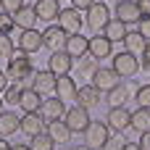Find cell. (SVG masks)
Wrapping results in <instances>:
<instances>
[{"label":"cell","mask_w":150,"mask_h":150,"mask_svg":"<svg viewBox=\"0 0 150 150\" xmlns=\"http://www.w3.org/2000/svg\"><path fill=\"white\" fill-rule=\"evenodd\" d=\"M5 74H8V79H11V82H16V84H21L24 79H32V76H34L32 55H29V53H24L21 47H18V50H13V55L8 58Z\"/></svg>","instance_id":"1"},{"label":"cell","mask_w":150,"mask_h":150,"mask_svg":"<svg viewBox=\"0 0 150 150\" xmlns=\"http://www.w3.org/2000/svg\"><path fill=\"white\" fill-rule=\"evenodd\" d=\"M111 69H113L121 79H132V76H137V71H140V58L132 55V53H127V50L113 53V58H111Z\"/></svg>","instance_id":"2"},{"label":"cell","mask_w":150,"mask_h":150,"mask_svg":"<svg viewBox=\"0 0 150 150\" xmlns=\"http://www.w3.org/2000/svg\"><path fill=\"white\" fill-rule=\"evenodd\" d=\"M111 140V129H108V124L105 121H90V127L84 129V145L87 148H92V150H98V148H103L105 142Z\"/></svg>","instance_id":"3"},{"label":"cell","mask_w":150,"mask_h":150,"mask_svg":"<svg viewBox=\"0 0 150 150\" xmlns=\"http://www.w3.org/2000/svg\"><path fill=\"white\" fill-rule=\"evenodd\" d=\"M108 21H111V11H108V5L103 0H98V3H92L87 8V26L92 32H103Z\"/></svg>","instance_id":"4"},{"label":"cell","mask_w":150,"mask_h":150,"mask_svg":"<svg viewBox=\"0 0 150 150\" xmlns=\"http://www.w3.org/2000/svg\"><path fill=\"white\" fill-rule=\"evenodd\" d=\"M90 84L95 87V90H100L103 95L108 92V90H113L116 84H121V76L111 69V66H100L95 74H92V79H90Z\"/></svg>","instance_id":"5"},{"label":"cell","mask_w":150,"mask_h":150,"mask_svg":"<svg viewBox=\"0 0 150 150\" xmlns=\"http://www.w3.org/2000/svg\"><path fill=\"white\" fill-rule=\"evenodd\" d=\"M55 82H58V76H55L50 69H42V71H34L29 87H32L34 92H40L42 98H50V95H55Z\"/></svg>","instance_id":"6"},{"label":"cell","mask_w":150,"mask_h":150,"mask_svg":"<svg viewBox=\"0 0 150 150\" xmlns=\"http://www.w3.org/2000/svg\"><path fill=\"white\" fill-rule=\"evenodd\" d=\"M66 127L71 129V134H84V129L90 127V111L87 108H82V105H74V108H69L66 111Z\"/></svg>","instance_id":"7"},{"label":"cell","mask_w":150,"mask_h":150,"mask_svg":"<svg viewBox=\"0 0 150 150\" xmlns=\"http://www.w3.org/2000/svg\"><path fill=\"white\" fill-rule=\"evenodd\" d=\"M42 37H45V47H47L50 53H61V50H66V40H69V34H66V29H63L61 24H50V26L42 32Z\"/></svg>","instance_id":"8"},{"label":"cell","mask_w":150,"mask_h":150,"mask_svg":"<svg viewBox=\"0 0 150 150\" xmlns=\"http://www.w3.org/2000/svg\"><path fill=\"white\" fill-rule=\"evenodd\" d=\"M113 18H119V21H124V24L129 26V24H137V21L142 18V11H140V5H137L134 0H116Z\"/></svg>","instance_id":"9"},{"label":"cell","mask_w":150,"mask_h":150,"mask_svg":"<svg viewBox=\"0 0 150 150\" xmlns=\"http://www.w3.org/2000/svg\"><path fill=\"white\" fill-rule=\"evenodd\" d=\"M58 24L66 29V34H79L82 26H84V16H82V11H76V8H61Z\"/></svg>","instance_id":"10"},{"label":"cell","mask_w":150,"mask_h":150,"mask_svg":"<svg viewBox=\"0 0 150 150\" xmlns=\"http://www.w3.org/2000/svg\"><path fill=\"white\" fill-rule=\"evenodd\" d=\"M105 119H108L105 124H108L111 132L124 134L129 129V124H132V111H127V108H108V116Z\"/></svg>","instance_id":"11"},{"label":"cell","mask_w":150,"mask_h":150,"mask_svg":"<svg viewBox=\"0 0 150 150\" xmlns=\"http://www.w3.org/2000/svg\"><path fill=\"white\" fill-rule=\"evenodd\" d=\"M18 47H21L24 53H29V55L40 53V50L45 47V37H42V32H37V29H24V32L18 34Z\"/></svg>","instance_id":"12"},{"label":"cell","mask_w":150,"mask_h":150,"mask_svg":"<svg viewBox=\"0 0 150 150\" xmlns=\"http://www.w3.org/2000/svg\"><path fill=\"white\" fill-rule=\"evenodd\" d=\"M90 55H92L95 61H108V58H113V42H111L105 34L90 37Z\"/></svg>","instance_id":"13"},{"label":"cell","mask_w":150,"mask_h":150,"mask_svg":"<svg viewBox=\"0 0 150 150\" xmlns=\"http://www.w3.org/2000/svg\"><path fill=\"white\" fill-rule=\"evenodd\" d=\"M34 13L42 24H53L61 16V0H37L34 3Z\"/></svg>","instance_id":"14"},{"label":"cell","mask_w":150,"mask_h":150,"mask_svg":"<svg viewBox=\"0 0 150 150\" xmlns=\"http://www.w3.org/2000/svg\"><path fill=\"white\" fill-rule=\"evenodd\" d=\"M47 69H50L55 76H69V74H71V69H74V58H71L66 50L53 53V55H50V61H47Z\"/></svg>","instance_id":"15"},{"label":"cell","mask_w":150,"mask_h":150,"mask_svg":"<svg viewBox=\"0 0 150 150\" xmlns=\"http://www.w3.org/2000/svg\"><path fill=\"white\" fill-rule=\"evenodd\" d=\"M40 116L45 121H53V119H63L66 116V103L61 98H42V108H40Z\"/></svg>","instance_id":"16"},{"label":"cell","mask_w":150,"mask_h":150,"mask_svg":"<svg viewBox=\"0 0 150 150\" xmlns=\"http://www.w3.org/2000/svg\"><path fill=\"white\" fill-rule=\"evenodd\" d=\"M66 53H69L74 61L84 58V55L90 53V40H87L84 34H69V40H66Z\"/></svg>","instance_id":"17"},{"label":"cell","mask_w":150,"mask_h":150,"mask_svg":"<svg viewBox=\"0 0 150 150\" xmlns=\"http://www.w3.org/2000/svg\"><path fill=\"white\" fill-rule=\"evenodd\" d=\"M21 132L26 137H37L40 132H45V119L40 116V111H32V113L21 116Z\"/></svg>","instance_id":"18"},{"label":"cell","mask_w":150,"mask_h":150,"mask_svg":"<svg viewBox=\"0 0 150 150\" xmlns=\"http://www.w3.org/2000/svg\"><path fill=\"white\" fill-rule=\"evenodd\" d=\"M100 95H103L100 90H95L92 84H84V87H79V90H76V105H82V108H87V111H90V108L100 105V100H103Z\"/></svg>","instance_id":"19"},{"label":"cell","mask_w":150,"mask_h":150,"mask_svg":"<svg viewBox=\"0 0 150 150\" xmlns=\"http://www.w3.org/2000/svg\"><path fill=\"white\" fill-rule=\"evenodd\" d=\"M16 132H21V116H16L13 111H0V137H13Z\"/></svg>","instance_id":"20"},{"label":"cell","mask_w":150,"mask_h":150,"mask_svg":"<svg viewBox=\"0 0 150 150\" xmlns=\"http://www.w3.org/2000/svg\"><path fill=\"white\" fill-rule=\"evenodd\" d=\"M47 134L55 140V145H66L69 140H71V129L66 127V121L63 119H53V121H47Z\"/></svg>","instance_id":"21"},{"label":"cell","mask_w":150,"mask_h":150,"mask_svg":"<svg viewBox=\"0 0 150 150\" xmlns=\"http://www.w3.org/2000/svg\"><path fill=\"white\" fill-rule=\"evenodd\" d=\"M76 82H74V76H58V82H55V98H61L63 103L66 100H76Z\"/></svg>","instance_id":"22"},{"label":"cell","mask_w":150,"mask_h":150,"mask_svg":"<svg viewBox=\"0 0 150 150\" xmlns=\"http://www.w3.org/2000/svg\"><path fill=\"white\" fill-rule=\"evenodd\" d=\"M108 95V108H124L127 103H129V98H132V92H129V84H116L113 90H108L105 92Z\"/></svg>","instance_id":"23"},{"label":"cell","mask_w":150,"mask_h":150,"mask_svg":"<svg viewBox=\"0 0 150 150\" xmlns=\"http://www.w3.org/2000/svg\"><path fill=\"white\" fill-rule=\"evenodd\" d=\"M18 108L24 113H32V111H40L42 108V95L34 92L32 87H24L21 90V100H18Z\"/></svg>","instance_id":"24"},{"label":"cell","mask_w":150,"mask_h":150,"mask_svg":"<svg viewBox=\"0 0 150 150\" xmlns=\"http://www.w3.org/2000/svg\"><path fill=\"white\" fill-rule=\"evenodd\" d=\"M103 34H105L111 42H124V40H127V34H129V26H127L124 21H119V18H111V21L105 24Z\"/></svg>","instance_id":"25"},{"label":"cell","mask_w":150,"mask_h":150,"mask_svg":"<svg viewBox=\"0 0 150 150\" xmlns=\"http://www.w3.org/2000/svg\"><path fill=\"white\" fill-rule=\"evenodd\" d=\"M13 21H16V26L24 32V29H34V24H37L40 18H37V13H34V5H24L18 13H13Z\"/></svg>","instance_id":"26"},{"label":"cell","mask_w":150,"mask_h":150,"mask_svg":"<svg viewBox=\"0 0 150 150\" xmlns=\"http://www.w3.org/2000/svg\"><path fill=\"white\" fill-rule=\"evenodd\" d=\"M145 47H148V40H145L137 29L127 34V40H124V50H127V53H132V55H137V58H140V55L145 53Z\"/></svg>","instance_id":"27"},{"label":"cell","mask_w":150,"mask_h":150,"mask_svg":"<svg viewBox=\"0 0 150 150\" xmlns=\"http://www.w3.org/2000/svg\"><path fill=\"white\" fill-rule=\"evenodd\" d=\"M129 129H134V132H148L150 129V108H140L137 105V111H132V124H129Z\"/></svg>","instance_id":"28"},{"label":"cell","mask_w":150,"mask_h":150,"mask_svg":"<svg viewBox=\"0 0 150 150\" xmlns=\"http://www.w3.org/2000/svg\"><path fill=\"white\" fill-rule=\"evenodd\" d=\"M98 63H100V61H95V58L87 53L84 58H79V63H76V74H79V76H90V79H92V74L100 69Z\"/></svg>","instance_id":"29"},{"label":"cell","mask_w":150,"mask_h":150,"mask_svg":"<svg viewBox=\"0 0 150 150\" xmlns=\"http://www.w3.org/2000/svg\"><path fill=\"white\" fill-rule=\"evenodd\" d=\"M29 148H32V150H53V148H55V140H53L47 132H40L37 137L29 140Z\"/></svg>","instance_id":"30"},{"label":"cell","mask_w":150,"mask_h":150,"mask_svg":"<svg viewBox=\"0 0 150 150\" xmlns=\"http://www.w3.org/2000/svg\"><path fill=\"white\" fill-rule=\"evenodd\" d=\"M21 90H24V87H21V84H16V82H13V84H8V90L3 92V100H5V103H11V105H18V100H21Z\"/></svg>","instance_id":"31"},{"label":"cell","mask_w":150,"mask_h":150,"mask_svg":"<svg viewBox=\"0 0 150 150\" xmlns=\"http://www.w3.org/2000/svg\"><path fill=\"white\" fill-rule=\"evenodd\" d=\"M134 100L140 108H150V84H140L134 92Z\"/></svg>","instance_id":"32"},{"label":"cell","mask_w":150,"mask_h":150,"mask_svg":"<svg viewBox=\"0 0 150 150\" xmlns=\"http://www.w3.org/2000/svg\"><path fill=\"white\" fill-rule=\"evenodd\" d=\"M13 50H16V47H13L11 34H0V58H5V61H8V58L13 55Z\"/></svg>","instance_id":"33"},{"label":"cell","mask_w":150,"mask_h":150,"mask_svg":"<svg viewBox=\"0 0 150 150\" xmlns=\"http://www.w3.org/2000/svg\"><path fill=\"white\" fill-rule=\"evenodd\" d=\"M16 29V21L11 13H0V34H11Z\"/></svg>","instance_id":"34"},{"label":"cell","mask_w":150,"mask_h":150,"mask_svg":"<svg viewBox=\"0 0 150 150\" xmlns=\"http://www.w3.org/2000/svg\"><path fill=\"white\" fill-rule=\"evenodd\" d=\"M0 5H3V13H11V16H13V13H18L26 3H24V0H0Z\"/></svg>","instance_id":"35"},{"label":"cell","mask_w":150,"mask_h":150,"mask_svg":"<svg viewBox=\"0 0 150 150\" xmlns=\"http://www.w3.org/2000/svg\"><path fill=\"white\" fill-rule=\"evenodd\" d=\"M127 142H129V140H124L121 134H116V137L111 134V140H108V142H105L100 150H124V145H127Z\"/></svg>","instance_id":"36"},{"label":"cell","mask_w":150,"mask_h":150,"mask_svg":"<svg viewBox=\"0 0 150 150\" xmlns=\"http://www.w3.org/2000/svg\"><path fill=\"white\" fill-rule=\"evenodd\" d=\"M137 32H140V34L150 42V16H142V18L137 21Z\"/></svg>","instance_id":"37"},{"label":"cell","mask_w":150,"mask_h":150,"mask_svg":"<svg viewBox=\"0 0 150 150\" xmlns=\"http://www.w3.org/2000/svg\"><path fill=\"white\" fill-rule=\"evenodd\" d=\"M140 69L150 71V42H148V47H145V53L140 55Z\"/></svg>","instance_id":"38"},{"label":"cell","mask_w":150,"mask_h":150,"mask_svg":"<svg viewBox=\"0 0 150 150\" xmlns=\"http://www.w3.org/2000/svg\"><path fill=\"white\" fill-rule=\"evenodd\" d=\"M92 3H98V0H71V8H76V11H87Z\"/></svg>","instance_id":"39"},{"label":"cell","mask_w":150,"mask_h":150,"mask_svg":"<svg viewBox=\"0 0 150 150\" xmlns=\"http://www.w3.org/2000/svg\"><path fill=\"white\" fill-rule=\"evenodd\" d=\"M137 145H140L142 150H150V129H148V132H142V134H140V140H137Z\"/></svg>","instance_id":"40"},{"label":"cell","mask_w":150,"mask_h":150,"mask_svg":"<svg viewBox=\"0 0 150 150\" xmlns=\"http://www.w3.org/2000/svg\"><path fill=\"white\" fill-rule=\"evenodd\" d=\"M8 84H11V79H8V74L0 69V92H5V90H8Z\"/></svg>","instance_id":"41"},{"label":"cell","mask_w":150,"mask_h":150,"mask_svg":"<svg viewBox=\"0 0 150 150\" xmlns=\"http://www.w3.org/2000/svg\"><path fill=\"white\" fill-rule=\"evenodd\" d=\"M137 5H140V11H142V16H150V0H134Z\"/></svg>","instance_id":"42"},{"label":"cell","mask_w":150,"mask_h":150,"mask_svg":"<svg viewBox=\"0 0 150 150\" xmlns=\"http://www.w3.org/2000/svg\"><path fill=\"white\" fill-rule=\"evenodd\" d=\"M11 148H13V145H11L5 137H0V150H11Z\"/></svg>","instance_id":"43"},{"label":"cell","mask_w":150,"mask_h":150,"mask_svg":"<svg viewBox=\"0 0 150 150\" xmlns=\"http://www.w3.org/2000/svg\"><path fill=\"white\" fill-rule=\"evenodd\" d=\"M66 150H92V148H87V145L82 142V145H69V148H66Z\"/></svg>","instance_id":"44"},{"label":"cell","mask_w":150,"mask_h":150,"mask_svg":"<svg viewBox=\"0 0 150 150\" xmlns=\"http://www.w3.org/2000/svg\"><path fill=\"white\" fill-rule=\"evenodd\" d=\"M124 150H142V148H140L137 142H127V145H124Z\"/></svg>","instance_id":"45"},{"label":"cell","mask_w":150,"mask_h":150,"mask_svg":"<svg viewBox=\"0 0 150 150\" xmlns=\"http://www.w3.org/2000/svg\"><path fill=\"white\" fill-rule=\"evenodd\" d=\"M11 150H32V148H29V145H24V142H18V145H13Z\"/></svg>","instance_id":"46"},{"label":"cell","mask_w":150,"mask_h":150,"mask_svg":"<svg viewBox=\"0 0 150 150\" xmlns=\"http://www.w3.org/2000/svg\"><path fill=\"white\" fill-rule=\"evenodd\" d=\"M0 111H3V98H0Z\"/></svg>","instance_id":"47"},{"label":"cell","mask_w":150,"mask_h":150,"mask_svg":"<svg viewBox=\"0 0 150 150\" xmlns=\"http://www.w3.org/2000/svg\"><path fill=\"white\" fill-rule=\"evenodd\" d=\"M61 3H63V0H61Z\"/></svg>","instance_id":"48"}]
</instances>
